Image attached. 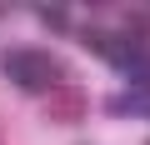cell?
Returning <instances> with one entry per match:
<instances>
[{
	"label": "cell",
	"mask_w": 150,
	"mask_h": 145,
	"mask_svg": "<svg viewBox=\"0 0 150 145\" xmlns=\"http://www.w3.org/2000/svg\"><path fill=\"white\" fill-rule=\"evenodd\" d=\"M80 40L105 60V65H115V70H125L130 75V65H135V45H130V35L125 30H105V25H85L80 30Z\"/></svg>",
	"instance_id": "cell-2"
},
{
	"label": "cell",
	"mask_w": 150,
	"mask_h": 145,
	"mask_svg": "<svg viewBox=\"0 0 150 145\" xmlns=\"http://www.w3.org/2000/svg\"><path fill=\"white\" fill-rule=\"evenodd\" d=\"M35 15H40L50 30H70V5H50V0H40V5H35Z\"/></svg>",
	"instance_id": "cell-3"
},
{
	"label": "cell",
	"mask_w": 150,
	"mask_h": 145,
	"mask_svg": "<svg viewBox=\"0 0 150 145\" xmlns=\"http://www.w3.org/2000/svg\"><path fill=\"white\" fill-rule=\"evenodd\" d=\"M0 75L25 95H45V90L60 85V60L50 50H40V45H10L0 55Z\"/></svg>",
	"instance_id": "cell-1"
},
{
	"label": "cell",
	"mask_w": 150,
	"mask_h": 145,
	"mask_svg": "<svg viewBox=\"0 0 150 145\" xmlns=\"http://www.w3.org/2000/svg\"><path fill=\"white\" fill-rule=\"evenodd\" d=\"M0 15H5V5H0Z\"/></svg>",
	"instance_id": "cell-5"
},
{
	"label": "cell",
	"mask_w": 150,
	"mask_h": 145,
	"mask_svg": "<svg viewBox=\"0 0 150 145\" xmlns=\"http://www.w3.org/2000/svg\"><path fill=\"white\" fill-rule=\"evenodd\" d=\"M140 115H150V95H140Z\"/></svg>",
	"instance_id": "cell-4"
}]
</instances>
